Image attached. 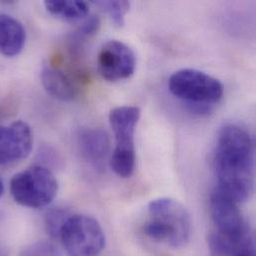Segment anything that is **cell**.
Instances as JSON below:
<instances>
[{"instance_id": "cell-17", "label": "cell", "mask_w": 256, "mask_h": 256, "mask_svg": "<svg viewBox=\"0 0 256 256\" xmlns=\"http://www.w3.org/2000/svg\"><path fill=\"white\" fill-rule=\"evenodd\" d=\"M100 26V20L98 17L92 16L91 18L87 19L83 24L80 29V33L83 35H92L97 32L98 28Z\"/></svg>"}, {"instance_id": "cell-11", "label": "cell", "mask_w": 256, "mask_h": 256, "mask_svg": "<svg viewBox=\"0 0 256 256\" xmlns=\"http://www.w3.org/2000/svg\"><path fill=\"white\" fill-rule=\"evenodd\" d=\"M109 134L101 128H85L78 136L81 156L92 162H101L110 150Z\"/></svg>"}, {"instance_id": "cell-13", "label": "cell", "mask_w": 256, "mask_h": 256, "mask_svg": "<svg viewBox=\"0 0 256 256\" xmlns=\"http://www.w3.org/2000/svg\"><path fill=\"white\" fill-rule=\"evenodd\" d=\"M44 5L51 15L69 22L84 19L89 13V5L85 1L48 0L44 2Z\"/></svg>"}, {"instance_id": "cell-6", "label": "cell", "mask_w": 256, "mask_h": 256, "mask_svg": "<svg viewBox=\"0 0 256 256\" xmlns=\"http://www.w3.org/2000/svg\"><path fill=\"white\" fill-rule=\"evenodd\" d=\"M68 256H99L105 248V232L92 216H70L61 228L59 238Z\"/></svg>"}, {"instance_id": "cell-12", "label": "cell", "mask_w": 256, "mask_h": 256, "mask_svg": "<svg viewBox=\"0 0 256 256\" xmlns=\"http://www.w3.org/2000/svg\"><path fill=\"white\" fill-rule=\"evenodd\" d=\"M41 83L46 92L57 100L68 102L77 96V88L70 77L52 66L42 69Z\"/></svg>"}, {"instance_id": "cell-14", "label": "cell", "mask_w": 256, "mask_h": 256, "mask_svg": "<svg viewBox=\"0 0 256 256\" xmlns=\"http://www.w3.org/2000/svg\"><path fill=\"white\" fill-rule=\"evenodd\" d=\"M97 5L104 9L118 27L125 25V18L130 10L128 1H98Z\"/></svg>"}, {"instance_id": "cell-10", "label": "cell", "mask_w": 256, "mask_h": 256, "mask_svg": "<svg viewBox=\"0 0 256 256\" xmlns=\"http://www.w3.org/2000/svg\"><path fill=\"white\" fill-rule=\"evenodd\" d=\"M26 31L22 23L11 15L0 13V54L17 56L24 48Z\"/></svg>"}, {"instance_id": "cell-5", "label": "cell", "mask_w": 256, "mask_h": 256, "mask_svg": "<svg viewBox=\"0 0 256 256\" xmlns=\"http://www.w3.org/2000/svg\"><path fill=\"white\" fill-rule=\"evenodd\" d=\"M170 92L176 98L206 110L224 97L222 82L196 69H182L174 72L168 80Z\"/></svg>"}, {"instance_id": "cell-3", "label": "cell", "mask_w": 256, "mask_h": 256, "mask_svg": "<svg viewBox=\"0 0 256 256\" xmlns=\"http://www.w3.org/2000/svg\"><path fill=\"white\" fill-rule=\"evenodd\" d=\"M140 118V110L136 106L117 107L109 115L116 142L111 168L122 178H128L134 170V132Z\"/></svg>"}, {"instance_id": "cell-15", "label": "cell", "mask_w": 256, "mask_h": 256, "mask_svg": "<svg viewBox=\"0 0 256 256\" xmlns=\"http://www.w3.org/2000/svg\"><path fill=\"white\" fill-rule=\"evenodd\" d=\"M69 216H70L67 214V212L61 208L50 210L45 218V228L47 234L53 238H58L61 228Z\"/></svg>"}, {"instance_id": "cell-2", "label": "cell", "mask_w": 256, "mask_h": 256, "mask_svg": "<svg viewBox=\"0 0 256 256\" xmlns=\"http://www.w3.org/2000/svg\"><path fill=\"white\" fill-rule=\"evenodd\" d=\"M150 220L144 226V234L152 240L172 248L184 246L190 236V216L178 200L170 198L154 200L148 204Z\"/></svg>"}, {"instance_id": "cell-7", "label": "cell", "mask_w": 256, "mask_h": 256, "mask_svg": "<svg viewBox=\"0 0 256 256\" xmlns=\"http://www.w3.org/2000/svg\"><path fill=\"white\" fill-rule=\"evenodd\" d=\"M98 71L109 82H118L132 77L136 60L134 51L122 41L110 40L100 49L97 58Z\"/></svg>"}, {"instance_id": "cell-9", "label": "cell", "mask_w": 256, "mask_h": 256, "mask_svg": "<svg viewBox=\"0 0 256 256\" xmlns=\"http://www.w3.org/2000/svg\"><path fill=\"white\" fill-rule=\"evenodd\" d=\"M238 204L234 200L216 188L210 196V212L216 232L234 236L248 226L244 220Z\"/></svg>"}, {"instance_id": "cell-1", "label": "cell", "mask_w": 256, "mask_h": 256, "mask_svg": "<svg viewBox=\"0 0 256 256\" xmlns=\"http://www.w3.org/2000/svg\"><path fill=\"white\" fill-rule=\"evenodd\" d=\"M214 164L216 188L238 204L246 202L254 192V142L246 128L234 124L222 128Z\"/></svg>"}, {"instance_id": "cell-18", "label": "cell", "mask_w": 256, "mask_h": 256, "mask_svg": "<svg viewBox=\"0 0 256 256\" xmlns=\"http://www.w3.org/2000/svg\"><path fill=\"white\" fill-rule=\"evenodd\" d=\"M3 194H4V186H3V182L0 180V196H2Z\"/></svg>"}, {"instance_id": "cell-8", "label": "cell", "mask_w": 256, "mask_h": 256, "mask_svg": "<svg viewBox=\"0 0 256 256\" xmlns=\"http://www.w3.org/2000/svg\"><path fill=\"white\" fill-rule=\"evenodd\" d=\"M32 130L23 121L0 126V164H10L27 158L32 150Z\"/></svg>"}, {"instance_id": "cell-16", "label": "cell", "mask_w": 256, "mask_h": 256, "mask_svg": "<svg viewBox=\"0 0 256 256\" xmlns=\"http://www.w3.org/2000/svg\"><path fill=\"white\" fill-rule=\"evenodd\" d=\"M20 256H60L57 250L50 244L38 242L23 250Z\"/></svg>"}, {"instance_id": "cell-4", "label": "cell", "mask_w": 256, "mask_h": 256, "mask_svg": "<svg viewBox=\"0 0 256 256\" xmlns=\"http://www.w3.org/2000/svg\"><path fill=\"white\" fill-rule=\"evenodd\" d=\"M58 182L50 170L32 166L16 174L10 180V192L18 204L29 208L49 206L57 196Z\"/></svg>"}]
</instances>
